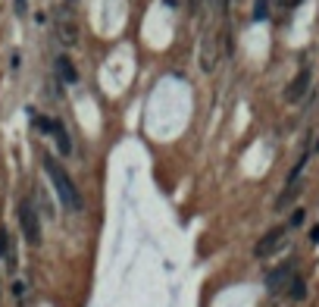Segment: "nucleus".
Listing matches in <instances>:
<instances>
[{"instance_id": "f257e3e1", "label": "nucleus", "mask_w": 319, "mask_h": 307, "mask_svg": "<svg viewBox=\"0 0 319 307\" xmlns=\"http://www.w3.org/2000/svg\"><path fill=\"white\" fill-rule=\"evenodd\" d=\"M41 163H44V173H47V179H50V185H54V191H57L59 204H63L69 213H82V210H85L82 191L75 188L72 176H69L66 169H63V163H59L57 157H50V154H44V157H41Z\"/></svg>"}, {"instance_id": "f03ea898", "label": "nucleus", "mask_w": 319, "mask_h": 307, "mask_svg": "<svg viewBox=\"0 0 319 307\" xmlns=\"http://www.w3.org/2000/svg\"><path fill=\"white\" fill-rule=\"evenodd\" d=\"M16 213H19L22 238L31 245V248H38V245H41V216H38V207H34V201H31V198H22L19 207H16Z\"/></svg>"}, {"instance_id": "7ed1b4c3", "label": "nucleus", "mask_w": 319, "mask_h": 307, "mask_svg": "<svg viewBox=\"0 0 319 307\" xmlns=\"http://www.w3.org/2000/svg\"><path fill=\"white\" fill-rule=\"evenodd\" d=\"M285 242H288V229H285V226H275V229H269V232H266L260 242L254 245V257H257V260L272 257L275 251L285 248Z\"/></svg>"}, {"instance_id": "20e7f679", "label": "nucleus", "mask_w": 319, "mask_h": 307, "mask_svg": "<svg viewBox=\"0 0 319 307\" xmlns=\"http://www.w3.org/2000/svg\"><path fill=\"white\" fill-rule=\"evenodd\" d=\"M297 276V263L294 260H288V263H282V267H275L269 276H266V288H269L272 295H282L288 288V282Z\"/></svg>"}, {"instance_id": "39448f33", "label": "nucleus", "mask_w": 319, "mask_h": 307, "mask_svg": "<svg viewBox=\"0 0 319 307\" xmlns=\"http://www.w3.org/2000/svg\"><path fill=\"white\" fill-rule=\"evenodd\" d=\"M216 63H219V38H216V31H206L201 41V69L210 75V72H216Z\"/></svg>"}, {"instance_id": "423d86ee", "label": "nucleus", "mask_w": 319, "mask_h": 307, "mask_svg": "<svg viewBox=\"0 0 319 307\" xmlns=\"http://www.w3.org/2000/svg\"><path fill=\"white\" fill-rule=\"evenodd\" d=\"M310 82H313V72H310V69H300L294 79H291V85L285 88V100H288V104H300V100L307 97Z\"/></svg>"}, {"instance_id": "0eeeda50", "label": "nucleus", "mask_w": 319, "mask_h": 307, "mask_svg": "<svg viewBox=\"0 0 319 307\" xmlns=\"http://www.w3.org/2000/svg\"><path fill=\"white\" fill-rule=\"evenodd\" d=\"M47 135H50V138H54L57 151L63 154V157H72V138H69L66 125L59 123V119H50V129H47Z\"/></svg>"}, {"instance_id": "6e6552de", "label": "nucleus", "mask_w": 319, "mask_h": 307, "mask_svg": "<svg viewBox=\"0 0 319 307\" xmlns=\"http://www.w3.org/2000/svg\"><path fill=\"white\" fill-rule=\"evenodd\" d=\"M300 191H304V182L285 185V188H282V194H279V198H275V204H272V207L279 210V213H285V210H291V207H294V201L300 198Z\"/></svg>"}, {"instance_id": "1a4fd4ad", "label": "nucleus", "mask_w": 319, "mask_h": 307, "mask_svg": "<svg viewBox=\"0 0 319 307\" xmlns=\"http://www.w3.org/2000/svg\"><path fill=\"white\" fill-rule=\"evenodd\" d=\"M54 69H57V79L63 85H75V82H79V69H75V63L69 57H63V54L54 60Z\"/></svg>"}, {"instance_id": "9d476101", "label": "nucleus", "mask_w": 319, "mask_h": 307, "mask_svg": "<svg viewBox=\"0 0 319 307\" xmlns=\"http://www.w3.org/2000/svg\"><path fill=\"white\" fill-rule=\"evenodd\" d=\"M57 38H59V44L75 47V44H79V25L69 22L66 16H59V22H57Z\"/></svg>"}, {"instance_id": "9b49d317", "label": "nucleus", "mask_w": 319, "mask_h": 307, "mask_svg": "<svg viewBox=\"0 0 319 307\" xmlns=\"http://www.w3.org/2000/svg\"><path fill=\"white\" fill-rule=\"evenodd\" d=\"M282 295H285L288 301H304V298H307V279H304V276H294Z\"/></svg>"}, {"instance_id": "f8f14e48", "label": "nucleus", "mask_w": 319, "mask_h": 307, "mask_svg": "<svg viewBox=\"0 0 319 307\" xmlns=\"http://www.w3.org/2000/svg\"><path fill=\"white\" fill-rule=\"evenodd\" d=\"M34 198H38V204H41V207L47 210V216H50V219L57 216V207H54V201H50V194H47L44 188H41V185H38V188H34Z\"/></svg>"}, {"instance_id": "ddd939ff", "label": "nucleus", "mask_w": 319, "mask_h": 307, "mask_svg": "<svg viewBox=\"0 0 319 307\" xmlns=\"http://www.w3.org/2000/svg\"><path fill=\"white\" fill-rule=\"evenodd\" d=\"M304 219H307V210H294V213H291V216H288V223H285V229H288V232H291V229H300V226H304Z\"/></svg>"}, {"instance_id": "4468645a", "label": "nucleus", "mask_w": 319, "mask_h": 307, "mask_svg": "<svg viewBox=\"0 0 319 307\" xmlns=\"http://www.w3.org/2000/svg\"><path fill=\"white\" fill-rule=\"evenodd\" d=\"M266 16H269V0H254V19L260 22Z\"/></svg>"}, {"instance_id": "2eb2a0df", "label": "nucleus", "mask_w": 319, "mask_h": 307, "mask_svg": "<svg viewBox=\"0 0 319 307\" xmlns=\"http://www.w3.org/2000/svg\"><path fill=\"white\" fill-rule=\"evenodd\" d=\"M13 295H16V301H25V295H29V282H25V279H16L13 282Z\"/></svg>"}, {"instance_id": "dca6fc26", "label": "nucleus", "mask_w": 319, "mask_h": 307, "mask_svg": "<svg viewBox=\"0 0 319 307\" xmlns=\"http://www.w3.org/2000/svg\"><path fill=\"white\" fill-rule=\"evenodd\" d=\"M307 154H310V157H313V154H319V135L313 138V144H310V148H307Z\"/></svg>"}, {"instance_id": "f3484780", "label": "nucleus", "mask_w": 319, "mask_h": 307, "mask_svg": "<svg viewBox=\"0 0 319 307\" xmlns=\"http://www.w3.org/2000/svg\"><path fill=\"white\" fill-rule=\"evenodd\" d=\"M29 10V0H16V13H25Z\"/></svg>"}, {"instance_id": "a211bd4d", "label": "nucleus", "mask_w": 319, "mask_h": 307, "mask_svg": "<svg viewBox=\"0 0 319 307\" xmlns=\"http://www.w3.org/2000/svg\"><path fill=\"white\" fill-rule=\"evenodd\" d=\"M279 3H282V6H297L300 0H279Z\"/></svg>"}, {"instance_id": "6ab92c4d", "label": "nucleus", "mask_w": 319, "mask_h": 307, "mask_svg": "<svg viewBox=\"0 0 319 307\" xmlns=\"http://www.w3.org/2000/svg\"><path fill=\"white\" fill-rule=\"evenodd\" d=\"M163 3H166V6H172V10H175V6H178V0H163Z\"/></svg>"}, {"instance_id": "aec40b11", "label": "nucleus", "mask_w": 319, "mask_h": 307, "mask_svg": "<svg viewBox=\"0 0 319 307\" xmlns=\"http://www.w3.org/2000/svg\"><path fill=\"white\" fill-rule=\"evenodd\" d=\"M0 276H3V270H0Z\"/></svg>"}]
</instances>
